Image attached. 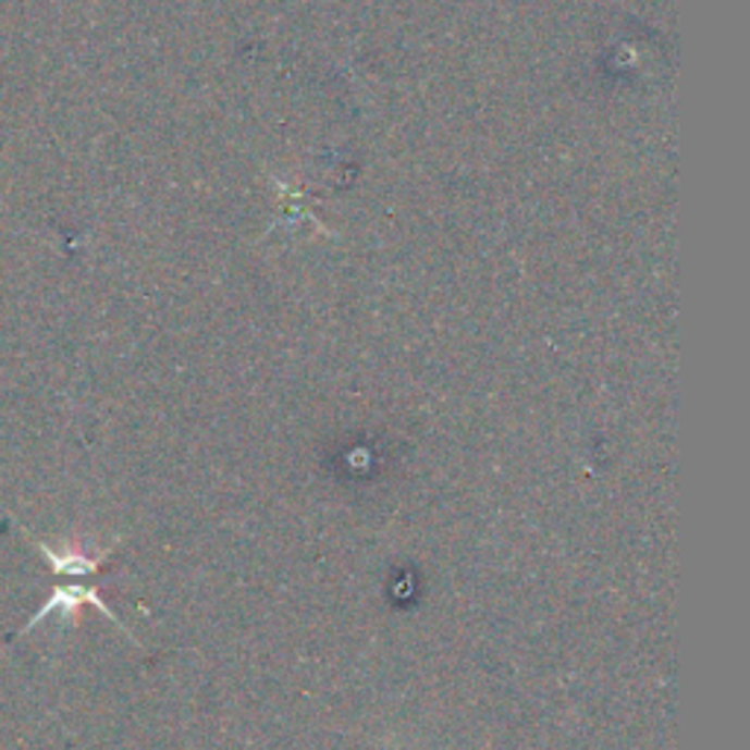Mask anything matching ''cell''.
Returning <instances> with one entry per match:
<instances>
[{
  "instance_id": "6da1fadb",
  "label": "cell",
  "mask_w": 750,
  "mask_h": 750,
  "mask_svg": "<svg viewBox=\"0 0 750 750\" xmlns=\"http://www.w3.org/2000/svg\"><path fill=\"white\" fill-rule=\"evenodd\" d=\"M83 604H91V607L100 610L106 618H112L114 625H121V622H118V616H114L112 610H109V604H106V601L97 595V587H57L53 589V595H50L48 604L38 610L36 616L29 618L27 625L21 627V637H24V634H29V630H33L36 625H41V622H45L48 616L71 618L76 613V607H83Z\"/></svg>"
},
{
  "instance_id": "7a4b0ae2",
  "label": "cell",
  "mask_w": 750,
  "mask_h": 750,
  "mask_svg": "<svg viewBox=\"0 0 750 750\" xmlns=\"http://www.w3.org/2000/svg\"><path fill=\"white\" fill-rule=\"evenodd\" d=\"M33 545H38V551L48 557L50 569L57 571V575H91V571L100 569L106 563V557H109V551H103L95 561H91V557H83V554H59V551H53L41 540H33Z\"/></svg>"
}]
</instances>
